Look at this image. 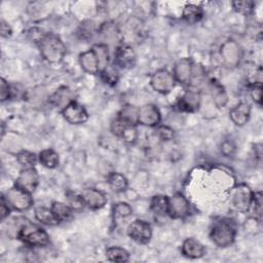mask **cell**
Instances as JSON below:
<instances>
[{
    "mask_svg": "<svg viewBox=\"0 0 263 263\" xmlns=\"http://www.w3.org/2000/svg\"><path fill=\"white\" fill-rule=\"evenodd\" d=\"M37 45L41 57L50 64L62 62L67 52L64 41L54 33H46Z\"/></svg>",
    "mask_w": 263,
    "mask_h": 263,
    "instance_id": "1",
    "label": "cell"
},
{
    "mask_svg": "<svg viewBox=\"0 0 263 263\" xmlns=\"http://www.w3.org/2000/svg\"><path fill=\"white\" fill-rule=\"evenodd\" d=\"M236 225L229 218L216 220L210 229V238L218 248L230 247L236 237Z\"/></svg>",
    "mask_w": 263,
    "mask_h": 263,
    "instance_id": "2",
    "label": "cell"
},
{
    "mask_svg": "<svg viewBox=\"0 0 263 263\" xmlns=\"http://www.w3.org/2000/svg\"><path fill=\"white\" fill-rule=\"evenodd\" d=\"M16 237L29 247H45L49 243L48 233L40 226L24 221L16 232Z\"/></svg>",
    "mask_w": 263,
    "mask_h": 263,
    "instance_id": "3",
    "label": "cell"
},
{
    "mask_svg": "<svg viewBox=\"0 0 263 263\" xmlns=\"http://www.w3.org/2000/svg\"><path fill=\"white\" fill-rule=\"evenodd\" d=\"M198 72L197 66L190 58H183L175 63L172 73L177 82L185 86H192Z\"/></svg>",
    "mask_w": 263,
    "mask_h": 263,
    "instance_id": "4",
    "label": "cell"
},
{
    "mask_svg": "<svg viewBox=\"0 0 263 263\" xmlns=\"http://www.w3.org/2000/svg\"><path fill=\"white\" fill-rule=\"evenodd\" d=\"M2 196L9 204L11 210L17 212H26L34 204L32 194L16 186L9 188L5 193L2 194Z\"/></svg>",
    "mask_w": 263,
    "mask_h": 263,
    "instance_id": "5",
    "label": "cell"
},
{
    "mask_svg": "<svg viewBox=\"0 0 263 263\" xmlns=\"http://www.w3.org/2000/svg\"><path fill=\"white\" fill-rule=\"evenodd\" d=\"M219 54L223 65L227 68H235L242 58L240 45L233 39L225 40L219 49Z\"/></svg>",
    "mask_w": 263,
    "mask_h": 263,
    "instance_id": "6",
    "label": "cell"
},
{
    "mask_svg": "<svg viewBox=\"0 0 263 263\" xmlns=\"http://www.w3.org/2000/svg\"><path fill=\"white\" fill-rule=\"evenodd\" d=\"M252 189L246 184L234 186L230 193V202L232 206L240 213H247L250 210L253 199Z\"/></svg>",
    "mask_w": 263,
    "mask_h": 263,
    "instance_id": "7",
    "label": "cell"
},
{
    "mask_svg": "<svg viewBox=\"0 0 263 263\" xmlns=\"http://www.w3.org/2000/svg\"><path fill=\"white\" fill-rule=\"evenodd\" d=\"M176 82L172 72L166 69H159L151 75L149 83L154 91L160 95H166L174 89Z\"/></svg>",
    "mask_w": 263,
    "mask_h": 263,
    "instance_id": "8",
    "label": "cell"
},
{
    "mask_svg": "<svg viewBox=\"0 0 263 263\" xmlns=\"http://www.w3.org/2000/svg\"><path fill=\"white\" fill-rule=\"evenodd\" d=\"M126 234L137 243L146 245L152 237V227L148 222L141 219H136L128 224Z\"/></svg>",
    "mask_w": 263,
    "mask_h": 263,
    "instance_id": "9",
    "label": "cell"
},
{
    "mask_svg": "<svg viewBox=\"0 0 263 263\" xmlns=\"http://www.w3.org/2000/svg\"><path fill=\"white\" fill-rule=\"evenodd\" d=\"M191 206L189 200L181 192L174 193L168 197V213L173 219H185L190 215Z\"/></svg>",
    "mask_w": 263,
    "mask_h": 263,
    "instance_id": "10",
    "label": "cell"
},
{
    "mask_svg": "<svg viewBox=\"0 0 263 263\" xmlns=\"http://www.w3.org/2000/svg\"><path fill=\"white\" fill-rule=\"evenodd\" d=\"M137 54L134 48L128 44H120L114 51L113 64L120 69H130L135 67Z\"/></svg>",
    "mask_w": 263,
    "mask_h": 263,
    "instance_id": "11",
    "label": "cell"
},
{
    "mask_svg": "<svg viewBox=\"0 0 263 263\" xmlns=\"http://www.w3.org/2000/svg\"><path fill=\"white\" fill-rule=\"evenodd\" d=\"M39 184V174L37 172V170L35 168V166H32V167H24L15 182H14V186L29 192V193H33L37 186Z\"/></svg>",
    "mask_w": 263,
    "mask_h": 263,
    "instance_id": "12",
    "label": "cell"
},
{
    "mask_svg": "<svg viewBox=\"0 0 263 263\" xmlns=\"http://www.w3.org/2000/svg\"><path fill=\"white\" fill-rule=\"evenodd\" d=\"M161 120L159 109L153 104H145L138 108V124L156 127Z\"/></svg>",
    "mask_w": 263,
    "mask_h": 263,
    "instance_id": "13",
    "label": "cell"
},
{
    "mask_svg": "<svg viewBox=\"0 0 263 263\" xmlns=\"http://www.w3.org/2000/svg\"><path fill=\"white\" fill-rule=\"evenodd\" d=\"M61 113L64 119L70 124H83L88 120V113L86 109L76 101L70 103L61 111Z\"/></svg>",
    "mask_w": 263,
    "mask_h": 263,
    "instance_id": "14",
    "label": "cell"
},
{
    "mask_svg": "<svg viewBox=\"0 0 263 263\" xmlns=\"http://www.w3.org/2000/svg\"><path fill=\"white\" fill-rule=\"evenodd\" d=\"M201 93L197 89H188L178 100L175 107L180 112H195L199 109Z\"/></svg>",
    "mask_w": 263,
    "mask_h": 263,
    "instance_id": "15",
    "label": "cell"
},
{
    "mask_svg": "<svg viewBox=\"0 0 263 263\" xmlns=\"http://www.w3.org/2000/svg\"><path fill=\"white\" fill-rule=\"evenodd\" d=\"M75 95L68 86H60L48 98V103L53 107L62 111L70 103L75 101Z\"/></svg>",
    "mask_w": 263,
    "mask_h": 263,
    "instance_id": "16",
    "label": "cell"
},
{
    "mask_svg": "<svg viewBox=\"0 0 263 263\" xmlns=\"http://www.w3.org/2000/svg\"><path fill=\"white\" fill-rule=\"evenodd\" d=\"M80 194L85 206L90 210H100L104 208L108 201L106 194L97 188H86Z\"/></svg>",
    "mask_w": 263,
    "mask_h": 263,
    "instance_id": "17",
    "label": "cell"
},
{
    "mask_svg": "<svg viewBox=\"0 0 263 263\" xmlns=\"http://www.w3.org/2000/svg\"><path fill=\"white\" fill-rule=\"evenodd\" d=\"M229 117L236 126L246 125L251 117V105L246 102L238 103L230 109Z\"/></svg>",
    "mask_w": 263,
    "mask_h": 263,
    "instance_id": "18",
    "label": "cell"
},
{
    "mask_svg": "<svg viewBox=\"0 0 263 263\" xmlns=\"http://www.w3.org/2000/svg\"><path fill=\"white\" fill-rule=\"evenodd\" d=\"M181 253L186 258L198 259L205 254V248L196 238L188 237L182 242Z\"/></svg>",
    "mask_w": 263,
    "mask_h": 263,
    "instance_id": "19",
    "label": "cell"
},
{
    "mask_svg": "<svg viewBox=\"0 0 263 263\" xmlns=\"http://www.w3.org/2000/svg\"><path fill=\"white\" fill-rule=\"evenodd\" d=\"M78 61H79L80 67L84 72L91 75L100 74L99 63H98L96 53L91 48L81 52L78 57Z\"/></svg>",
    "mask_w": 263,
    "mask_h": 263,
    "instance_id": "20",
    "label": "cell"
},
{
    "mask_svg": "<svg viewBox=\"0 0 263 263\" xmlns=\"http://www.w3.org/2000/svg\"><path fill=\"white\" fill-rule=\"evenodd\" d=\"M206 88L211 95L214 104L217 107H224L227 103V95L223 86L216 80H210L208 82Z\"/></svg>",
    "mask_w": 263,
    "mask_h": 263,
    "instance_id": "21",
    "label": "cell"
},
{
    "mask_svg": "<svg viewBox=\"0 0 263 263\" xmlns=\"http://www.w3.org/2000/svg\"><path fill=\"white\" fill-rule=\"evenodd\" d=\"M203 8L193 3H187L182 9V18L188 24H196L203 17Z\"/></svg>",
    "mask_w": 263,
    "mask_h": 263,
    "instance_id": "22",
    "label": "cell"
},
{
    "mask_svg": "<svg viewBox=\"0 0 263 263\" xmlns=\"http://www.w3.org/2000/svg\"><path fill=\"white\" fill-rule=\"evenodd\" d=\"M150 210L157 217L167 216L168 213V196L156 194L150 200Z\"/></svg>",
    "mask_w": 263,
    "mask_h": 263,
    "instance_id": "23",
    "label": "cell"
},
{
    "mask_svg": "<svg viewBox=\"0 0 263 263\" xmlns=\"http://www.w3.org/2000/svg\"><path fill=\"white\" fill-rule=\"evenodd\" d=\"M107 183L112 191L114 192H123L128 186V181L126 177L118 172H112L107 176Z\"/></svg>",
    "mask_w": 263,
    "mask_h": 263,
    "instance_id": "24",
    "label": "cell"
},
{
    "mask_svg": "<svg viewBox=\"0 0 263 263\" xmlns=\"http://www.w3.org/2000/svg\"><path fill=\"white\" fill-rule=\"evenodd\" d=\"M34 215H35L36 220L38 222H40L41 224H44V225L55 226L60 223L58 221V219L55 218L51 209H48L46 206H37V208H35Z\"/></svg>",
    "mask_w": 263,
    "mask_h": 263,
    "instance_id": "25",
    "label": "cell"
},
{
    "mask_svg": "<svg viewBox=\"0 0 263 263\" xmlns=\"http://www.w3.org/2000/svg\"><path fill=\"white\" fill-rule=\"evenodd\" d=\"M105 256H106L107 260H109L111 262H116V263L127 262L130 257L127 250H125L124 248L118 247V246L109 247L105 252Z\"/></svg>",
    "mask_w": 263,
    "mask_h": 263,
    "instance_id": "26",
    "label": "cell"
},
{
    "mask_svg": "<svg viewBox=\"0 0 263 263\" xmlns=\"http://www.w3.org/2000/svg\"><path fill=\"white\" fill-rule=\"evenodd\" d=\"M91 49L95 51L98 63H99V68H100V73L110 64V53H109V47L106 43H96L91 46Z\"/></svg>",
    "mask_w": 263,
    "mask_h": 263,
    "instance_id": "27",
    "label": "cell"
},
{
    "mask_svg": "<svg viewBox=\"0 0 263 263\" xmlns=\"http://www.w3.org/2000/svg\"><path fill=\"white\" fill-rule=\"evenodd\" d=\"M39 162L46 168H55L59 165L60 157L53 149H44L38 154Z\"/></svg>",
    "mask_w": 263,
    "mask_h": 263,
    "instance_id": "28",
    "label": "cell"
},
{
    "mask_svg": "<svg viewBox=\"0 0 263 263\" xmlns=\"http://www.w3.org/2000/svg\"><path fill=\"white\" fill-rule=\"evenodd\" d=\"M132 215H133V209L127 202L119 201L114 203L112 206V218L114 222L125 220Z\"/></svg>",
    "mask_w": 263,
    "mask_h": 263,
    "instance_id": "29",
    "label": "cell"
},
{
    "mask_svg": "<svg viewBox=\"0 0 263 263\" xmlns=\"http://www.w3.org/2000/svg\"><path fill=\"white\" fill-rule=\"evenodd\" d=\"M50 209L60 223L67 221L73 214V211L69 204L62 201H52Z\"/></svg>",
    "mask_w": 263,
    "mask_h": 263,
    "instance_id": "30",
    "label": "cell"
},
{
    "mask_svg": "<svg viewBox=\"0 0 263 263\" xmlns=\"http://www.w3.org/2000/svg\"><path fill=\"white\" fill-rule=\"evenodd\" d=\"M100 75L102 80L109 86H115L119 80V71L114 64H109Z\"/></svg>",
    "mask_w": 263,
    "mask_h": 263,
    "instance_id": "31",
    "label": "cell"
},
{
    "mask_svg": "<svg viewBox=\"0 0 263 263\" xmlns=\"http://www.w3.org/2000/svg\"><path fill=\"white\" fill-rule=\"evenodd\" d=\"M17 162L24 167H32L39 161L38 155L29 150H21L16 153Z\"/></svg>",
    "mask_w": 263,
    "mask_h": 263,
    "instance_id": "32",
    "label": "cell"
},
{
    "mask_svg": "<svg viewBox=\"0 0 263 263\" xmlns=\"http://www.w3.org/2000/svg\"><path fill=\"white\" fill-rule=\"evenodd\" d=\"M138 108L134 105H125L118 112L117 116L130 124H138Z\"/></svg>",
    "mask_w": 263,
    "mask_h": 263,
    "instance_id": "33",
    "label": "cell"
},
{
    "mask_svg": "<svg viewBox=\"0 0 263 263\" xmlns=\"http://www.w3.org/2000/svg\"><path fill=\"white\" fill-rule=\"evenodd\" d=\"M231 4L233 9L242 15L252 14L256 5V3L252 0H236L233 1Z\"/></svg>",
    "mask_w": 263,
    "mask_h": 263,
    "instance_id": "34",
    "label": "cell"
},
{
    "mask_svg": "<svg viewBox=\"0 0 263 263\" xmlns=\"http://www.w3.org/2000/svg\"><path fill=\"white\" fill-rule=\"evenodd\" d=\"M66 198H67V203L69 204V206L72 209L73 212H80L85 206L84 201L81 197V194H77L76 192H73V191H67Z\"/></svg>",
    "mask_w": 263,
    "mask_h": 263,
    "instance_id": "35",
    "label": "cell"
},
{
    "mask_svg": "<svg viewBox=\"0 0 263 263\" xmlns=\"http://www.w3.org/2000/svg\"><path fill=\"white\" fill-rule=\"evenodd\" d=\"M262 204H263V195L260 191L253 192V199L249 212H252L253 217L261 221L262 217Z\"/></svg>",
    "mask_w": 263,
    "mask_h": 263,
    "instance_id": "36",
    "label": "cell"
},
{
    "mask_svg": "<svg viewBox=\"0 0 263 263\" xmlns=\"http://www.w3.org/2000/svg\"><path fill=\"white\" fill-rule=\"evenodd\" d=\"M99 33L101 35H103L105 39L112 40V39H116L120 32H119V30L117 29V27L113 23L108 22V23L103 24L99 28Z\"/></svg>",
    "mask_w": 263,
    "mask_h": 263,
    "instance_id": "37",
    "label": "cell"
},
{
    "mask_svg": "<svg viewBox=\"0 0 263 263\" xmlns=\"http://www.w3.org/2000/svg\"><path fill=\"white\" fill-rule=\"evenodd\" d=\"M129 124H130V123L126 122L125 120H123V119L120 118L119 116H116V117L111 121V123H110V130H111V133H112L114 136L120 138L121 135L123 134L124 129H125Z\"/></svg>",
    "mask_w": 263,
    "mask_h": 263,
    "instance_id": "38",
    "label": "cell"
},
{
    "mask_svg": "<svg viewBox=\"0 0 263 263\" xmlns=\"http://www.w3.org/2000/svg\"><path fill=\"white\" fill-rule=\"evenodd\" d=\"M126 144H134L138 140V129L136 124H129L120 137Z\"/></svg>",
    "mask_w": 263,
    "mask_h": 263,
    "instance_id": "39",
    "label": "cell"
},
{
    "mask_svg": "<svg viewBox=\"0 0 263 263\" xmlns=\"http://www.w3.org/2000/svg\"><path fill=\"white\" fill-rule=\"evenodd\" d=\"M95 30H96V28H95L93 22L85 21L80 25V27L78 29V34L80 35V38H83V39L89 38V37H91Z\"/></svg>",
    "mask_w": 263,
    "mask_h": 263,
    "instance_id": "40",
    "label": "cell"
},
{
    "mask_svg": "<svg viewBox=\"0 0 263 263\" xmlns=\"http://www.w3.org/2000/svg\"><path fill=\"white\" fill-rule=\"evenodd\" d=\"M249 88L252 100L259 106H262V83H255L249 85Z\"/></svg>",
    "mask_w": 263,
    "mask_h": 263,
    "instance_id": "41",
    "label": "cell"
},
{
    "mask_svg": "<svg viewBox=\"0 0 263 263\" xmlns=\"http://www.w3.org/2000/svg\"><path fill=\"white\" fill-rule=\"evenodd\" d=\"M157 127V136L161 139V140H163V141H171V140H173V138H174V136H175V132H174V129L172 128V127H170V126H167V125H157L156 126Z\"/></svg>",
    "mask_w": 263,
    "mask_h": 263,
    "instance_id": "42",
    "label": "cell"
},
{
    "mask_svg": "<svg viewBox=\"0 0 263 263\" xmlns=\"http://www.w3.org/2000/svg\"><path fill=\"white\" fill-rule=\"evenodd\" d=\"M0 97L1 102H5L11 99V85L4 78L0 79Z\"/></svg>",
    "mask_w": 263,
    "mask_h": 263,
    "instance_id": "43",
    "label": "cell"
},
{
    "mask_svg": "<svg viewBox=\"0 0 263 263\" xmlns=\"http://www.w3.org/2000/svg\"><path fill=\"white\" fill-rule=\"evenodd\" d=\"M10 212H11V208L6 202L4 197L1 195V205H0V220H1V222H3L6 218H8V216L10 215Z\"/></svg>",
    "mask_w": 263,
    "mask_h": 263,
    "instance_id": "44",
    "label": "cell"
},
{
    "mask_svg": "<svg viewBox=\"0 0 263 263\" xmlns=\"http://www.w3.org/2000/svg\"><path fill=\"white\" fill-rule=\"evenodd\" d=\"M235 151V145L233 144L232 141L226 140L221 144V152L225 155V156H230L234 153Z\"/></svg>",
    "mask_w": 263,
    "mask_h": 263,
    "instance_id": "45",
    "label": "cell"
},
{
    "mask_svg": "<svg viewBox=\"0 0 263 263\" xmlns=\"http://www.w3.org/2000/svg\"><path fill=\"white\" fill-rule=\"evenodd\" d=\"M0 34H1V37L3 38H8L12 34V29L10 25L4 20H2L0 23Z\"/></svg>",
    "mask_w": 263,
    "mask_h": 263,
    "instance_id": "46",
    "label": "cell"
}]
</instances>
